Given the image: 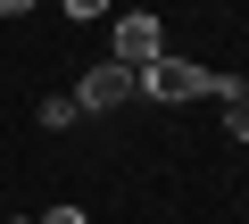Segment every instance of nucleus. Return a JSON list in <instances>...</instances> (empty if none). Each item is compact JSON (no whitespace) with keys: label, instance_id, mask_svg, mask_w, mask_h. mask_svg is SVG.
<instances>
[{"label":"nucleus","instance_id":"f257e3e1","mask_svg":"<svg viewBox=\"0 0 249 224\" xmlns=\"http://www.w3.org/2000/svg\"><path fill=\"white\" fill-rule=\"evenodd\" d=\"M133 91H142V100H166V108H183V100H208V91H216V67L158 50L150 67H133Z\"/></svg>","mask_w":249,"mask_h":224},{"label":"nucleus","instance_id":"f03ea898","mask_svg":"<svg viewBox=\"0 0 249 224\" xmlns=\"http://www.w3.org/2000/svg\"><path fill=\"white\" fill-rule=\"evenodd\" d=\"M158 50H166V25H158L150 9H116V17H108V58H116V67H150Z\"/></svg>","mask_w":249,"mask_h":224},{"label":"nucleus","instance_id":"7ed1b4c3","mask_svg":"<svg viewBox=\"0 0 249 224\" xmlns=\"http://www.w3.org/2000/svg\"><path fill=\"white\" fill-rule=\"evenodd\" d=\"M124 100H142L133 91V67H116V58L83 67V83H75V108H83V117H108V108H124Z\"/></svg>","mask_w":249,"mask_h":224},{"label":"nucleus","instance_id":"20e7f679","mask_svg":"<svg viewBox=\"0 0 249 224\" xmlns=\"http://www.w3.org/2000/svg\"><path fill=\"white\" fill-rule=\"evenodd\" d=\"M34 117H42V125H50V133H67V125H75V117H83V108H75V91H50V100H42V108H34Z\"/></svg>","mask_w":249,"mask_h":224},{"label":"nucleus","instance_id":"39448f33","mask_svg":"<svg viewBox=\"0 0 249 224\" xmlns=\"http://www.w3.org/2000/svg\"><path fill=\"white\" fill-rule=\"evenodd\" d=\"M58 9H67V25H108L116 0H58Z\"/></svg>","mask_w":249,"mask_h":224},{"label":"nucleus","instance_id":"423d86ee","mask_svg":"<svg viewBox=\"0 0 249 224\" xmlns=\"http://www.w3.org/2000/svg\"><path fill=\"white\" fill-rule=\"evenodd\" d=\"M224 133H232V141H249V91H241V100H224Z\"/></svg>","mask_w":249,"mask_h":224},{"label":"nucleus","instance_id":"0eeeda50","mask_svg":"<svg viewBox=\"0 0 249 224\" xmlns=\"http://www.w3.org/2000/svg\"><path fill=\"white\" fill-rule=\"evenodd\" d=\"M34 224H83V207H75V199H58V207H42Z\"/></svg>","mask_w":249,"mask_h":224},{"label":"nucleus","instance_id":"6e6552de","mask_svg":"<svg viewBox=\"0 0 249 224\" xmlns=\"http://www.w3.org/2000/svg\"><path fill=\"white\" fill-rule=\"evenodd\" d=\"M0 17H34V0H0Z\"/></svg>","mask_w":249,"mask_h":224}]
</instances>
